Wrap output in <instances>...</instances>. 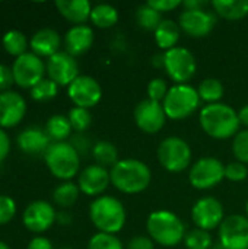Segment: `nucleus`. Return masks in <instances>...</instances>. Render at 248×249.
I'll list each match as a JSON object with an SVG mask.
<instances>
[{
  "label": "nucleus",
  "instance_id": "1",
  "mask_svg": "<svg viewBox=\"0 0 248 249\" xmlns=\"http://www.w3.org/2000/svg\"><path fill=\"white\" fill-rule=\"evenodd\" d=\"M199 121L203 131L216 140L234 139L241 125L238 112L222 102L205 105L200 111Z\"/></svg>",
  "mask_w": 248,
  "mask_h": 249
},
{
  "label": "nucleus",
  "instance_id": "2",
  "mask_svg": "<svg viewBox=\"0 0 248 249\" xmlns=\"http://www.w3.org/2000/svg\"><path fill=\"white\" fill-rule=\"evenodd\" d=\"M110 177L111 184L123 194H139L152 181L149 166L139 159H120L111 168Z\"/></svg>",
  "mask_w": 248,
  "mask_h": 249
},
{
  "label": "nucleus",
  "instance_id": "3",
  "mask_svg": "<svg viewBox=\"0 0 248 249\" xmlns=\"http://www.w3.org/2000/svg\"><path fill=\"white\" fill-rule=\"evenodd\" d=\"M149 238L162 247H177L186 238V226L181 219L170 210H156L146 220Z\"/></svg>",
  "mask_w": 248,
  "mask_h": 249
},
{
  "label": "nucleus",
  "instance_id": "4",
  "mask_svg": "<svg viewBox=\"0 0 248 249\" xmlns=\"http://www.w3.org/2000/svg\"><path fill=\"white\" fill-rule=\"evenodd\" d=\"M89 217L94 226L102 233H118L126 225V209L113 196L96 197L89 206Z\"/></svg>",
  "mask_w": 248,
  "mask_h": 249
},
{
  "label": "nucleus",
  "instance_id": "5",
  "mask_svg": "<svg viewBox=\"0 0 248 249\" xmlns=\"http://www.w3.org/2000/svg\"><path fill=\"white\" fill-rule=\"evenodd\" d=\"M44 159L50 172L64 182L70 181L79 172L80 156L70 143H51L44 155Z\"/></svg>",
  "mask_w": 248,
  "mask_h": 249
},
{
  "label": "nucleus",
  "instance_id": "6",
  "mask_svg": "<svg viewBox=\"0 0 248 249\" xmlns=\"http://www.w3.org/2000/svg\"><path fill=\"white\" fill-rule=\"evenodd\" d=\"M200 104V96L197 89L190 85H174L170 88L162 107L165 109L167 118L171 120H186L196 112Z\"/></svg>",
  "mask_w": 248,
  "mask_h": 249
},
{
  "label": "nucleus",
  "instance_id": "7",
  "mask_svg": "<svg viewBox=\"0 0 248 249\" xmlns=\"http://www.w3.org/2000/svg\"><path fill=\"white\" fill-rule=\"evenodd\" d=\"M158 160L168 172H183L191 162V147L181 137H167L158 147Z\"/></svg>",
  "mask_w": 248,
  "mask_h": 249
},
{
  "label": "nucleus",
  "instance_id": "8",
  "mask_svg": "<svg viewBox=\"0 0 248 249\" xmlns=\"http://www.w3.org/2000/svg\"><path fill=\"white\" fill-rule=\"evenodd\" d=\"M164 69L175 85H186L194 76L197 63L191 51L184 47H174L164 53Z\"/></svg>",
  "mask_w": 248,
  "mask_h": 249
},
{
  "label": "nucleus",
  "instance_id": "9",
  "mask_svg": "<svg viewBox=\"0 0 248 249\" xmlns=\"http://www.w3.org/2000/svg\"><path fill=\"white\" fill-rule=\"evenodd\" d=\"M225 178V166L216 158H202L191 165L189 181L196 190H210Z\"/></svg>",
  "mask_w": 248,
  "mask_h": 249
},
{
  "label": "nucleus",
  "instance_id": "10",
  "mask_svg": "<svg viewBox=\"0 0 248 249\" xmlns=\"http://www.w3.org/2000/svg\"><path fill=\"white\" fill-rule=\"evenodd\" d=\"M15 83L23 89H32L44 79L47 67L41 57L34 53H25L16 57L12 66Z\"/></svg>",
  "mask_w": 248,
  "mask_h": 249
},
{
  "label": "nucleus",
  "instance_id": "11",
  "mask_svg": "<svg viewBox=\"0 0 248 249\" xmlns=\"http://www.w3.org/2000/svg\"><path fill=\"white\" fill-rule=\"evenodd\" d=\"M219 242L224 249H248V219L241 214L225 217L219 226Z\"/></svg>",
  "mask_w": 248,
  "mask_h": 249
},
{
  "label": "nucleus",
  "instance_id": "12",
  "mask_svg": "<svg viewBox=\"0 0 248 249\" xmlns=\"http://www.w3.org/2000/svg\"><path fill=\"white\" fill-rule=\"evenodd\" d=\"M191 219L197 229L202 231H213L221 226L225 220L224 216V206L215 197H203L191 209Z\"/></svg>",
  "mask_w": 248,
  "mask_h": 249
},
{
  "label": "nucleus",
  "instance_id": "13",
  "mask_svg": "<svg viewBox=\"0 0 248 249\" xmlns=\"http://www.w3.org/2000/svg\"><path fill=\"white\" fill-rule=\"evenodd\" d=\"M48 79H51L58 86H69L79 74V64L73 55L67 51H58L51 55L45 64Z\"/></svg>",
  "mask_w": 248,
  "mask_h": 249
},
{
  "label": "nucleus",
  "instance_id": "14",
  "mask_svg": "<svg viewBox=\"0 0 248 249\" xmlns=\"http://www.w3.org/2000/svg\"><path fill=\"white\" fill-rule=\"evenodd\" d=\"M165 120H167V114L161 102L152 99H143L134 108L136 125L148 134H155L161 131L162 127L165 125Z\"/></svg>",
  "mask_w": 248,
  "mask_h": 249
},
{
  "label": "nucleus",
  "instance_id": "15",
  "mask_svg": "<svg viewBox=\"0 0 248 249\" xmlns=\"http://www.w3.org/2000/svg\"><path fill=\"white\" fill-rule=\"evenodd\" d=\"M67 93L76 107L86 109L98 105L102 98L101 85L96 82V79L91 76H79L77 79H75L69 85Z\"/></svg>",
  "mask_w": 248,
  "mask_h": 249
},
{
  "label": "nucleus",
  "instance_id": "16",
  "mask_svg": "<svg viewBox=\"0 0 248 249\" xmlns=\"http://www.w3.org/2000/svg\"><path fill=\"white\" fill-rule=\"evenodd\" d=\"M178 25L181 31L193 38L208 36L216 25V18L212 12L206 9L184 10L178 18Z\"/></svg>",
  "mask_w": 248,
  "mask_h": 249
},
{
  "label": "nucleus",
  "instance_id": "17",
  "mask_svg": "<svg viewBox=\"0 0 248 249\" xmlns=\"http://www.w3.org/2000/svg\"><path fill=\"white\" fill-rule=\"evenodd\" d=\"M23 225L29 232L42 233L48 231L57 220L54 207L42 200L32 201L23 212Z\"/></svg>",
  "mask_w": 248,
  "mask_h": 249
},
{
  "label": "nucleus",
  "instance_id": "18",
  "mask_svg": "<svg viewBox=\"0 0 248 249\" xmlns=\"http://www.w3.org/2000/svg\"><path fill=\"white\" fill-rule=\"evenodd\" d=\"M110 184H111L110 171L96 163L86 166L79 174V179H77V187L80 193L91 197H96V196L101 197V194L108 188Z\"/></svg>",
  "mask_w": 248,
  "mask_h": 249
},
{
  "label": "nucleus",
  "instance_id": "19",
  "mask_svg": "<svg viewBox=\"0 0 248 249\" xmlns=\"http://www.w3.org/2000/svg\"><path fill=\"white\" fill-rule=\"evenodd\" d=\"M26 114V102L22 95L13 90L0 93V127H16Z\"/></svg>",
  "mask_w": 248,
  "mask_h": 249
},
{
  "label": "nucleus",
  "instance_id": "20",
  "mask_svg": "<svg viewBox=\"0 0 248 249\" xmlns=\"http://www.w3.org/2000/svg\"><path fill=\"white\" fill-rule=\"evenodd\" d=\"M18 146L26 155H45L47 149L51 144L50 137L45 130L38 127H28L18 134Z\"/></svg>",
  "mask_w": 248,
  "mask_h": 249
},
{
  "label": "nucleus",
  "instance_id": "21",
  "mask_svg": "<svg viewBox=\"0 0 248 249\" xmlns=\"http://www.w3.org/2000/svg\"><path fill=\"white\" fill-rule=\"evenodd\" d=\"M94 31L88 25H75L72 26L64 36L66 51L76 57L85 54L94 44Z\"/></svg>",
  "mask_w": 248,
  "mask_h": 249
},
{
  "label": "nucleus",
  "instance_id": "22",
  "mask_svg": "<svg viewBox=\"0 0 248 249\" xmlns=\"http://www.w3.org/2000/svg\"><path fill=\"white\" fill-rule=\"evenodd\" d=\"M31 50L38 57H51L58 53L60 48V35L51 28H42L37 31L31 38Z\"/></svg>",
  "mask_w": 248,
  "mask_h": 249
},
{
  "label": "nucleus",
  "instance_id": "23",
  "mask_svg": "<svg viewBox=\"0 0 248 249\" xmlns=\"http://www.w3.org/2000/svg\"><path fill=\"white\" fill-rule=\"evenodd\" d=\"M56 7L61 16L75 25H83L91 19L92 4L88 0H57Z\"/></svg>",
  "mask_w": 248,
  "mask_h": 249
},
{
  "label": "nucleus",
  "instance_id": "24",
  "mask_svg": "<svg viewBox=\"0 0 248 249\" xmlns=\"http://www.w3.org/2000/svg\"><path fill=\"white\" fill-rule=\"evenodd\" d=\"M180 32L181 28L177 22H174L172 19H162V22L153 32L155 42L159 48L168 51L177 47V42L180 39Z\"/></svg>",
  "mask_w": 248,
  "mask_h": 249
},
{
  "label": "nucleus",
  "instance_id": "25",
  "mask_svg": "<svg viewBox=\"0 0 248 249\" xmlns=\"http://www.w3.org/2000/svg\"><path fill=\"white\" fill-rule=\"evenodd\" d=\"M212 6L227 20H240L248 15V0H213Z\"/></svg>",
  "mask_w": 248,
  "mask_h": 249
},
{
  "label": "nucleus",
  "instance_id": "26",
  "mask_svg": "<svg viewBox=\"0 0 248 249\" xmlns=\"http://www.w3.org/2000/svg\"><path fill=\"white\" fill-rule=\"evenodd\" d=\"M72 124L66 115L56 114L50 117V120L45 124V133L50 137V140H54V143L64 142L72 134Z\"/></svg>",
  "mask_w": 248,
  "mask_h": 249
},
{
  "label": "nucleus",
  "instance_id": "27",
  "mask_svg": "<svg viewBox=\"0 0 248 249\" xmlns=\"http://www.w3.org/2000/svg\"><path fill=\"white\" fill-rule=\"evenodd\" d=\"M91 22L98 28H111L118 22V10L107 3H101L92 7Z\"/></svg>",
  "mask_w": 248,
  "mask_h": 249
},
{
  "label": "nucleus",
  "instance_id": "28",
  "mask_svg": "<svg viewBox=\"0 0 248 249\" xmlns=\"http://www.w3.org/2000/svg\"><path fill=\"white\" fill-rule=\"evenodd\" d=\"M92 156L96 160V165H101L104 168H107V166L113 168L120 160L117 147L107 140H99L94 144Z\"/></svg>",
  "mask_w": 248,
  "mask_h": 249
},
{
  "label": "nucleus",
  "instance_id": "29",
  "mask_svg": "<svg viewBox=\"0 0 248 249\" xmlns=\"http://www.w3.org/2000/svg\"><path fill=\"white\" fill-rule=\"evenodd\" d=\"M79 194H80L79 187L72 181H66L60 184L58 187H56V190L53 191V200L57 206L67 209V207H72L77 201Z\"/></svg>",
  "mask_w": 248,
  "mask_h": 249
},
{
  "label": "nucleus",
  "instance_id": "30",
  "mask_svg": "<svg viewBox=\"0 0 248 249\" xmlns=\"http://www.w3.org/2000/svg\"><path fill=\"white\" fill-rule=\"evenodd\" d=\"M224 92H225V89H224L222 82L215 77H208V79L202 80L197 88V93H199L200 99L208 104H218L222 99Z\"/></svg>",
  "mask_w": 248,
  "mask_h": 249
},
{
  "label": "nucleus",
  "instance_id": "31",
  "mask_svg": "<svg viewBox=\"0 0 248 249\" xmlns=\"http://www.w3.org/2000/svg\"><path fill=\"white\" fill-rule=\"evenodd\" d=\"M3 48L6 50V53H9L10 55L19 57L22 54L26 53L28 48V39L23 35V32L18 31V29H10L3 35Z\"/></svg>",
  "mask_w": 248,
  "mask_h": 249
},
{
  "label": "nucleus",
  "instance_id": "32",
  "mask_svg": "<svg viewBox=\"0 0 248 249\" xmlns=\"http://www.w3.org/2000/svg\"><path fill=\"white\" fill-rule=\"evenodd\" d=\"M136 20H137L140 28H143L146 31H153L155 32V29L162 22V16H161V13L158 10H155L153 7H151L146 3V4H142V6L137 7Z\"/></svg>",
  "mask_w": 248,
  "mask_h": 249
},
{
  "label": "nucleus",
  "instance_id": "33",
  "mask_svg": "<svg viewBox=\"0 0 248 249\" xmlns=\"http://www.w3.org/2000/svg\"><path fill=\"white\" fill-rule=\"evenodd\" d=\"M58 85H56L51 79H42L31 89V96L37 102H47L57 96Z\"/></svg>",
  "mask_w": 248,
  "mask_h": 249
},
{
  "label": "nucleus",
  "instance_id": "34",
  "mask_svg": "<svg viewBox=\"0 0 248 249\" xmlns=\"http://www.w3.org/2000/svg\"><path fill=\"white\" fill-rule=\"evenodd\" d=\"M67 118L72 124V128L76 130L77 133H85L92 124V115H91L89 109H86V108L73 107L69 111Z\"/></svg>",
  "mask_w": 248,
  "mask_h": 249
},
{
  "label": "nucleus",
  "instance_id": "35",
  "mask_svg": "<svg viewBox=\"0 0 248 249\" xmlns=\"http://www.w3.org/2000/svg\"><path fill=\"white\" fill-rule=\"evenodd\" d=\"M184 245L187 249H209L212 247V236L202 229H193L186 233Z\"/></svg>",
  "mask_w": 248,
  "mask_h": 249
},
{
  "label": "nucleus",
  "instance_id": "36",
  "mask_svg": "<svg viewBox=\"0 0 248 249\" xmlns=\"http://www.w3.org/2000/svg\"><path fill=\"white\" fill-rule=\"evenodd\" d=\"M88 249H124V247L115 235L98 232L89 239Z\"/></svg>",
  "mask_w": 248,
  "mask_h": 249
},
{
  "label": "nucleus",
  "instance_id": "37",
  "mask_svg": "<svg viewBox=\"0 0 248 249\" xmlns=\"http://www.w3.org/2000/svg\"><path fill=\"white\" fill-rule=\"evenodd\" d=\"M232 153L241 163H248V130L238 131L232 140Z\"/></svg>",
  "mask_w": 248,
  "mask_h": 249
},
{
  "label": "nucleus",
  "instance_id": "38",
  "mask_svg": "<svg viewBox=\"0 0 248 249\" xmlns=\"http://www.w3.org/2000/svg\"><path fill=\"white\" fill-rule=\"evenodd\" d=\"M168 86H167V82L165 79L162 77H155L149 82L148 85V99H152V101H156V102H161L165 99L167 93H168Z\"/></svg>",
  "mask_w": 248,
  "mask_h": 249
},
{
  "label": "nucleus",
  "instance_id": "39",
  "mask_svg": "<svg viewBox=\"0 0 248 249\" xmlns=\"http://www.w3.org/2000/svg\"><path fill=\"white\" fill-rule=\"evenodd\" d=\"M248 177L247 165L241 162H231L225 166V178L232 182H241Z\"/></svg>",
  "mask_w": 248,
  "mask_h": 249
},
{
  "label": "nucleus",
  "instance_id": "40",
  "mask_svg": "<svg viewBox=\"0 0 248 249\" xmlns=\"http://www.w3.org/2000/svg\"><path fill=\"white\" fill-rule=\"evenodd\" d=\"M16 214V203L9 196H0V225L9 223Z\"/></svg>",
  "mask_w": 248,
  "mask_h": 249
},
{
  "label": "nucleus",
  "instance_id": "41",
  "mask_svg": "<svg viewBox=\"0 0 248 249\" xmlns=\"http://www.w3.org/2000/svg\"><path fill=\"white\" fill-rule=\"evenodd\" d=\"M70 144L79 153V156H85V155H88V152H92V149H94L91 139L83 133H76L75 136H72Z\"/></svg>",
  "mask_w": 248,
  "mask_h": 249
},
{
  "label": "nucleus",
  "instance_id": "42",
  "mask_svg": "<svg viewBox=\"0 0 248 249\" xmlns=\"http://www.w3.org/2000/svg\"><path fill=\"white\" fill-rule=\"evenodd\" d=\"M15 83L13 71L9 66L0 64V92H7L10 90V86Z\"/></svg>",
  "mask_w": 248,
  "mask_h": 249
},
{
  "label": "nucleus",
  "instance_id": "43",
  "mask_svg": "<svg viewBox=\"0 0 248 249\" xmlns=\"http://www.w3.org/2000/svg\"><path fill=\"white\" fill-rule=\"evenodd\" d=\"M183 1L180 0H149L148 4L151 7H153L155 10H158L159 13L162 12H171L174 9H177L178 6H181Z\"/></svg>",
  "mask_w": 248,
  "mask_h": 249
},
{
  "label": "nucleus",
  "instance_id": "44",
  "mask_svg": "<svg viewBox=\"0 0 248 249\" xmlns=\"http://www.w3.org/2000/svg\"><path fill=\"white\" fill-rule=\"evenodd\" d=\"M127 249H155V242L148 236H134L129 241Z\"/></svg>",
  "mask_w": 248,
  "mask_h": 249
},
{
  "label": "nucleus",
  "instance_id": "45",
  "mask_svg": "<svg viewBox=\"0 0 248 249\" xmlns=\"http://www.w3.org/2000/svg\"><path fill=\"white\" fill-rule=\"evenodd\" d=\"M9 152H10V140H9V136L0 127V163L7 158Z\"/></svg>",
  "mask_w": 248,
  "mask_h": 249
},
{
  "label": "nucleus",
  "instance_id": "46",
  "mask_svg": "<svg viewBox=\"0 0 248 249\" xmlns=\"http://www.w3.org/2000/svg\"><path fill=\"white\" fill-rule=\"evenodd\" d=\"M28 249H53V244L50 239L44 236H35L28 244Z\"/></svg>",
  "mask_w": 248,
  "mask_h": 249
},
{
  "label": "nucleus",
  "instance_id": "47",
  "mask_svg": "<svg viewBox=\"0 0 248 249\" xmlns=\"http://www.w3.org/2000/svg\"><path fill=\"white\" fill-rule=\"evenodd\" d=\"M208 3L205 0H184L181 3V6L184 7V10H197V9H205Z\"/></svg>",
  "mask_w": 248,
  "mask_h": 249
},
{
  "label": "nucleus",
  "instance_id": "48",
  "mask_svg": "<svg viewBox=\"0 0 248 249\" xmlns=\"http://www.w3.org/2000/svg\"><path fill=\"white\" fill-rule=\"evenodd\" d=\"M238 118H240V124L248 127V105L243 107L238 112Z\"/></svg>",
  "mask_w": 248,
  "mask_h": 249
},
{
  "label": "nucleus",
  "instance_id": "49",
  "mask_svg": "<svg viewBox=\"0 0 248 249\" xmlns=\"http://www.w3.org/2000/svg\"><path fill=\"white\" fill-rule=\"evenodd\" d=\"M57 222H58V223H61V225H69V223L72 222V217L63 212V213L57 214Z\"/></svg>",
  "mask_w": 248,
  "mask_h": 249
},
{
  "label": "nucleus",
  "instance_id": "50",
  "mask_svg": "<svg viewBox=\"0 0 248 249\" xmlns=\"http://www.w3.org/2000/svg\"><path fill=\"white\" fill-rule=\"evenodd\" d=\"M152 63L156 66V67H164V54H156L152 60Z\"/></svg>",
  "mask_w": 248,
  "mask_h": 249
},
{
  "label": "nucleus",
  "instance_id": "51",
  "mask_svg": "<svg viewBox=\"0 0 248 249\" xmlns=\"http://www.w3.org/2000/svg\"><path fill=\"white\" fill-rule=\"evenodd\" d=\"M0 249H10V248H9V247H7V245L3 242V241H0Z\"/></svg>",
  "mask_w": 248,
  "mask_h": 249
},
{
  "label": "nucleus",
  "instance_id": "52",
  "mask_svg": "<svg viewBox=\"0 0 248 249\" xmlns=\"http://www.w3.org/2000/svg\"><path fill=\"white\" fill-rule=\"evenodd\" d=\"M246 212H247V219H248V201H247V204H246Z\"/></svg>",
  "mask_w": 248,
  "mask_h": 249
},
{
  "label": "nucleus",
  "instance_id": "53",
  "mask_svg": "<svg viewBox=\"0 0 248 249\" xmlns=\"http://www.w3.org/2000/svg\"><path fill=\"white\" fill-rule=\"evenodd\" d=\"M61 249H72V248H61Z\"/></svg>",
  "mask_w": 248,
  "mask_h": 249
}]
</instances>
